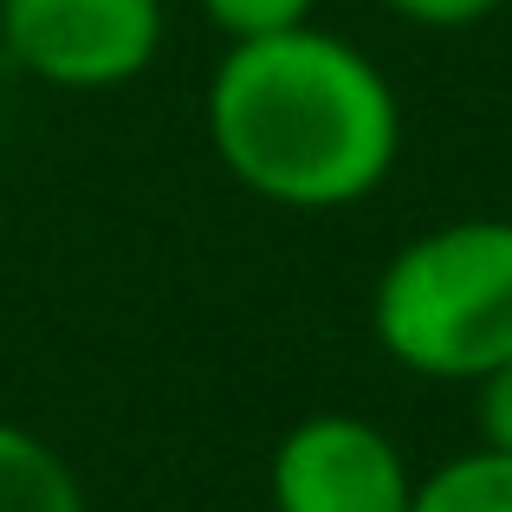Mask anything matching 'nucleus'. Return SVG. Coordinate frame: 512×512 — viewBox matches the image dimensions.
<instances>
[{
    "instance_id": "9",
    "label": "nucleus",
    "mask_w": 512,
    "mask_h": 512,
    "mask_svg": "<svg viewBox=\"0 0 512 512\" xmlns=\"http://www.w3.org/2000/svg\"><path fill=\"white\" fill-rule=\"evenodd\" d=\"M474 428H480V448L512 454V357L474 383Z\"/></svg>"
},
{
    "instance_id": "4",
    "label": "nucleus",
    "mask_w": 512,
    "mask_h": 512,
    "mask_svg": "<svg viewBox=\"0 0 512 512\" xmlns=\"http://www.w3.org/2000/svg\"><path fill=\"white\" fill-rule=\"evenodd\" d=\"M273 512H409L415 467L376 422L344 409L305 415L266 461Z\"/></svg>"
},
{
    "instance_id": "7",
    "label": "nucleus",
    "mask_w": 512,
    "mask_h": 512,
    "mask_svg": "<svg viewBox=\"0 0 512 512\" xmlns=\"http://www.w3.org/2000/svg\"><path fill=\"white\" fill-rule=\"evenodd\" d=\"M208 26L227 39V46H247V39H273L292 33V26L318 20V0H201Z\"/></svg>"
},
{
    "instance_id": "5",
    "label": "nucleus",
    "mask_w": 512,
    "mask_h": 512,
    "mask_svg": "<svg viewBox=\"0 0 512 512\" xmlns=\"http://www.w3.org/2000/svg\"><path fill=\"white\" fill-rule=\"evenodd\" d=\"M0 512H91L72 461L0 415Z\"/></svg>"
},
{
    "instance_id": "6",
    "label": "nucleus",
    "mask_w": 512,
    "mask_h": 512,
    "mask_svg": "<svg viewBox=\"0 0 512 512\" xmlns=\"http://www.w3.org/2000/svg\"><path fill=\"white\" fill-rule=\"evenodd\" d=\"M409 512H512V454L467 448L454 461L415 474Z\"/></svg>"
},
{
    "instance_id": "8",
    "label": "nucleus",
    "mask_w": 512,
    "mask_h": 512,
    "mask_svg": "<svg viewBox=\"0 0 512 512\" xmlns=\"http://www.w3.org/2000/svg\"><path fill=\"white\" fill-rule=\"evenodd\" d=\"M376 7L409 20V26H422V33H467V26L493 20L506 0H376Z\"/></svg>"
},
{
    "instance_id": "3",
    "label": "nucleus",
    "mask_w": 512,
    "mask_h": 512,
    "mask_svg": "<svg viewBox=\"0 0 512 512\" xmlns=\"http://www.w3.org/2000/svg\"><path fill=\"white\" fill-rule=\"evenodd\" d=\"M163 39V0H0V59L46 91H124Z\"/></svg>"
},
{
    "instance_id": "1",
    "label": "nucleus",
    "mask_w": 512,
    "mask_h": 512,
    "mask_svg": "<svg viewBox=\"0 0 512 512\" xmlns=\"http://www.w3.org/2000/svg\"><path fill=\"white\" fill-rule=\"evenodd\" d=\"M201 124L214 163L286 214L357 208L402 163V98L389 72L318 20L227 46Z\"/></svg>"
},
{
    "instance_id": "2",
    "label": "nucleus",
    "mask_w": 512,
    "mask_h": 512,
    "mask_svg": "<svg viewBox=\"0 0 512 512\" xmlns=\"http://www.w3.org/2000/svg\"><path fill=\"white\" fill-rule=\"evenodd\" d=\"M383 357L428 383H480L512 357V221L461 214L402 240L370 292Z\"/></svg>"
}]
</instances>
